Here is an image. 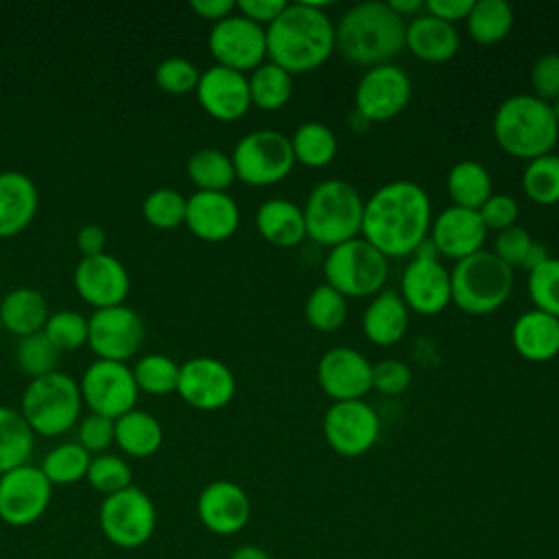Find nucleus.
<instances>
[{
    "label": "nucleus",
    "mask_w": 559,
    "mask_h": 559,
    "mask_svg": "<svg viewBox=\"0 0 559 559\" xmlns=\"http://www.w3.org/2000/svg\"><path fill=\"white\" fill-rule=\"evenodd\" d=\"M199 79H201L199 68L192 61L183 59V57H168L155 68L157 85L164 92L175 94V96H181V94H188V92L197 90Z\"/></svg>",
    "instance_id": "47"
},
{
    "label": "nucleus",
    "mask_w": 559,
    "mask_h": 559,
    "mask_svg": "<svg viewBox=\"0 0 559 559\" xmlns=\"http://www.w3.org/2000/svg\"><path fill=\"white\" fill-rule=\"evenodd\" d=\"M413 85L404 68L382 63L367 68L354 92V109L371 124L400 116L411 103Z\"/></svg>",
    "instance_id": "11"
},
{
    "label": "nucleus",
    "mask_w": 559,
    "mask_h": 559,
    "mask_svg": "<svg viewBox=\"0 0 559 559\" xmlns=\"http://www.w3.org/2000/svg\"><path fill=\"white\" fill-rule=\"evenodd\" d=\"M400 297L417 314H439L452 304L450 271L439 258H411L402 271Z\"/></svg>",
    "instance_id": "19"
},
{
    "label": "nucleus",
    "mask_w": 559,
    "mask_h": 559,
    "mask_svg": "<svg viewBox=\"0 0 559 559\" xmlns=\"http://www.w3.org/2000/svg\"><path fill=\"white\" fill-rule=\"evenodd\" d=\"M408 314L411 310L402 301L400 293L382 288L371 297L362 312V332L373 345H395L408 330Z\"/></svg>",
    "instance_id": "28"
},
{
    "label": "nucleus",
    "mask_w": 559,
    "mask_h": 559,
    "mask_svg": "<svg viewBox=\"0 0 559 559\" xmlns=\"http://www.w3.org/2000/svg\"><path fill=\"white\" fill-rule=\"evenodd\" d=\"M98 526L109 544L122 550L140 548L157 528L155 502L135 485L105 496L98 507Z\"/></svg>",
    "instance_id": "9"
},
{
    "label": "nucleus",
    "mask_w": 559,
    "mask_h": 559,
    "mask_svg": "<svg viewBox=\"0 0 559 559\" xmlns=\"http://www.w3.org/2000/svg\"><path fill=\"white\" fill-rule=\"evenodd\" d=\"M79 443L92 454L103 452L114 443V419L103 415H87L79 424Z\"/></svg>",
    "instance_id": "52"
},
{
    "label": "nucleus",
    "mask_w": 559,
    "mask_h": 559,
    "mask_svg": "<svg viewBox=\"0 0 559 559\" xmlns=\"http://www.w3.org/2000/svg\"><path fill=\"white\" fill-rule=\"evenodd\" d=\"M105 240H107V236H105L103 227L96 225V223L83 225L79 229V234H76V245H79L83 258H92V255L105 253Z\"/></svg>",
    "instance_id": "55"
},
{
    "label": "nucleus",
    "mask_w": 559,
    "mask_h": 559,
    "mask_svg": "<svg viewBox=\"0 0 559 559\" xmlns=\"http://www.w3.org/2000/svg\"><path fill=\"white\" fill-rule=\"evenodd\" d=\"M531 245H533L531 234L524 227L513 225V227H507L496 234L491 253L498 260H502L509 269H515V266L524 264V258H526Z\"/></svg>",
    "instance_id": "49"
},
{
    "label": "nucleus",
    "mask_w": 559,
    "mask_h": 559,
    "mask_svg": "<svg viewBox=\"0 0 559 559\" xmlns=\"http://www.w3.org/2000/svg\"><path fill=\"white\" fill-rule=\"evenodd\" d=\"M430 225L428 192L415 181L395 179L365 201L360 236L384 258H406L428 238Z\"/></svg>",
    "instance_id": "1"
},
{
    "label": "nucleus",
    "mask_w": 559,
    "mask_h": 559,
    "mask_svg": "<svg viewBox=\"0 0 559 559\" xmlns=\"http://www.w3.org/2000/svg\"><path fill=\"white\" fill-rule=\"evenodd\" d=\"M240 223V210L227 192H201L197 190L186 203L188 229L207 242H221L236 234Z\"/></svg>",
    "instance_id": "24"
},
{
    "label": "nucleus",
    "mask_w": 559,
    "mask_h": 559,
    "mask_svg": "<svg viewBox=\"0 0 559 559\" xmlns=\"http://www.w3.org/2000/svg\"><path fill=\"white\" fill-rule=\"evenodd\" d=\"M483 225L489 229H493L496 234L513 227L518 216H520V205L511 194H502V192H493L478 210Z\"/></svg>",
    "instance_id": "51"
},
{
    "label": "nucleus",
    "mask_w": 559,
    "mask_h": 559,
    "mask_svg": "<svg viewBox=\"0 0 559 559\" xmlns=\"http://www.w3.org/2000/svg\"><path fill=\"white\" fill-rule=\"evenodd\" d=\"M428 238L435 245L439 258L443 255L459 262L483 251V245L487 240V227L483 225L476 210L450 205L432 218Z\"/></svg>",
    "instance_id": "21"
},
{
    "label": "nucleus",
    "mask_w": 559,
    "mask_h": 559,
    "mask_svg": "<svg viewBox=\"0 0 559 559\" xmlns=\"http://www.w3.org/2000/svg\"><path fill=\"white\" fill-rule=\"evenodd\" d=\"M445 190L452 199V205L478 212L480 205L493 194V183L489 170L480 162L461 159L450 168L445 177Z\"/></svg>",
    "instance_id": "32"
},
{
    "label": "nucleus",
    "mask_w": 559,
    "mask_h": 559,
    "mask_svg": "<svg viewBox=\"0 0 559 559\" xmlns=\"http://www.w3.org/2000/svg\"><path fill=\"white\" fill-rule=\"evenodd\" d=\"M413 382L411 367L397 358H384L371 369V389L382 395H400Z\"/></svg>",
    "instance_id": "48"
},
{
    "label": "nucleus",
    "mask_w": 559,
    "mask_h": 559,
    "mask_svg": "<svg viewBox=\"0 0 559 559\" xmlns=\"http://www.w3.org/2000/svg\"><path fill=\"white\" fill-rule=\"evenodd\" d=\"M190 9L210 22H221L225 17H229L236 11V2L234 0H192Z\"/></svg>",
    "instance_id": "56"
},
{
    "label": "nucleus",
    "mask_w": 559,
    "mask_h": 559,
    "mask_svg": "<svg viewBox=\"0 0 559 559\" xmlns=\"http://www.w3.org/2000/svg\"><path fill=\"white\" fill-rule=\"evenodd\" d=\"M452 304L465 314L483 317L498 310L511 295L513 269L491 251H478L454 262L450 271Z\"/></svg>",
    "instance_id": "6"
},
{
    "label": "nucleus",
    "mask_w": 559,
    "mask_h": 559,
    "mask_svg": "<svg viewBox=\"0 0 559 559\" xmlns=\"http://www.w3.org/2000/svg\"><path fill=\"white\" fill-rule=\"evenodd\" d=\"M321 428L328 445L336 454L356 459L376 445L380 437V417L376 408L362 400L334 402L325 411Z\"/></svg>",
    "instance_id": "12"
},
{
    "label": "nucleus",
    "mask_w": 559,
    "mask_h": 559,
    "mask_svg": "<svg viewBox=\"0 0 559 559\" xmlns=\"http://www.w3.org/2000/svg\"><path fill=\"white\" fill-rule=\"evenodd\" d=\"M496 144L511 157L535 159L552 153L559 140V122L550 105L533 94H513L504 98L491 122Z\"/></svg>",
    "instance_id": "4"
},
{
    "label": "nucleus",
    "mask_w": 559,
    "mask_h": 559,
    "mask_svg": "<svg viewBox=\"0 0 559 559\" xmlns=\"http://www.w3.org/2000/svg\"><path fill=\"white\" fill-rule=\"evenodd\" d=\"M52 485L44 472L24 463L0 476V520L9 526H31L50 507Z\"/></svg>",
    "instance_id": "14"
},
{
    "label": "nucleus",
    "mask_w": 559,
    "mask_h": 559,
    "mask_svg": "<svg viewBox=\"0 0 559 559\" xmlns=\"http://www.w3.org/2000/svg\"><path fill=\"white\" fill-rule=\"evenodd\" d=\"M236 179L247 186H273L286 179L295 166L290 138L275 129H255L238 140L231 153Z\"/></svg>",
    "instance_id": "10"
},
{
    "label": "nucleus",
    "mask_w": 559,
    "mask_h": 559,
    "mask_svg": "<svg viewBox=\"0 0 559 559\" xmlns=\"http://www.w3.org/2000/svg\"><path fill=\"white\" fill-rule=\"evenodd\" d=\"M142 338V319L124 304L100 308L87 319V343L98 360L124 362L140 349Z\"/></svg>",
    "instance_id": "16"
},
{
    "label": "nucleus",
    "mask_w": 559,
    "mask_h": 559,
    "mask_svg": "<svg viewBox=\"0 0 559 559\" xmlns=\"http://www.w3.org/2000/svg\"><path fill=\"white\" fill-rule=\"evenodd\" d=\"M459 44L461 39L454 24L437 20L428 13H419L406 24L404 48H408L421 61H450L459 52Z\"/></svg>",
    "instance_id": "26"
},
{
    "label": "nucleus",
    "mask_w": 559,
    "mask_h": 559,
    "mask_svg": "<svg viewBox=\"0 0 559 559\" xmlns=\"http://www.w3.org/2000/svg\"><path fill=\"white\" fill-rule=\"evenodd\" d=\"M336 50L356 66L393 63L404 50L406 22L386 2H358L334 24Z\"/></svg>",
    "instance_id": "3"
},
{
    "label": "nucleus",
    "mask_w": 559,
    "mask_h": 559,
    "mask_svg": "<svg viewBox=\"0 0 559 559\" xmlns=\"http://www.w3.org/2000/svg\"><path fill=\"white\" fill-rule=\"evenodd\" d=\"M474 0H426L424 13L443 20L448 24H456L467 17Z\"/></svg>",
    "instance_id": "54"
},
{
    "label": "nucleus",
    "mask_w": 559,
    "mask_h": 559,
    "mask_svg": "<svg viewBox=\"0 0 559 559\" xmlns=\"http://www.w3.org/2000/svg\"><path fill=\"white\" fill-rule=\"evenodd\" d=\"M528 299L535 310L552 314L559 319V258H548L526 277Z\"/></svg>",
    "instance_id": "42"
},
{
    "label": "nucleus",
    "mask_w": 559,
    "mask_h": 559,
    "mask_svg": "<svg viewBox=\"0 0 559 559\" xmlns=\"http://www.w3.org/2000/svg\"><path fill=\"white\" fill-rule=\"evenodd\" d=\"M194 92L199 105L221 122H234L242 118L251 107L247 76L223 66H212L201 72Z\"/></svg>",
    "instance_id": "23"
},
{
    "label": "nucleus",
    "mask_w": 559,
    "mask_h": 559,
    "mask_svg": "<svg viewBox=\"0 0 559 559\" xmlns=\"http://www.w3.org/2000/svg\"><path fill=\"white\" fill-rule=\"evenodd\" d=\"M35 445V435L22 413L0 406V476L28 463Z\"/></svg>",
    "instance_id": "35"
},
{
    "label": "nucleus",
    "mask_w": 559,
    "mask_h": 559,
    "mask_svg": "<svg viewBox=\"0 0 559 559\" xmlns=\"http://www.w3.org/2000/svg\"><path fill=\"white\" fill-rule=\"evenodd\" d=\"M247 81L251 105L262 111H277L293 96V76L273 61L258 66L251 76H247Z\"/></svg>",
    "instance_id": "36"
},
{
    "label": "nucleus",
    "mask_w": 559,
    "mask_h": 559,
    "mask_svg": "<svg viewBox=\"0 0 559 559\" xmlns=\"http://www.w3.org/2000/svg\"><path fill=\"white\" fill-rule=\"evenodd\" d=\"M321 2H288L286 9L264 28L266 57L293 74L312 72L336 50L334 24Z\"/></svg>",
    "instance_id": "2"
},
{
    "label": "nucleus",
    "mask_w": 559,
    "mask_h": 559,
    "mask_svg": "<svg viewBox=\"0 0 559 559\" xmlns=\"http://www.w3.org/2000/svg\"><path fill=\"white\" fill-rule=\"evenodd\" d=\"M207 46L216 66L247 72L255 70L266 59V31L264 26L247 20L240 13L216 22L207 35Z\"/></svg>",
    "instance_id": "13"
},
{
    "label": "nucleus",
    "mask_w": 559,
    "mask_h": 559,
    "mask_svg": "<svg viewBox=\"0 0 559 559\" xmlns=\"http://www.w3.org/2000/svg\"><path fill=\"white\" fill-rule=\"evenodd\" d=\"M186 203L188 199H183L177 190L157 188L144 199L142 214L146 223L157 229H175L186 223Z\"/></svg>",
    "instance_id": "44"
},
{
    "label": "nucleus",
    "mask_w": 559,
    "mask_h": 559,
    "mask_svg": "<svg viewBox=\"0 0 559 559\" xmlns=\"http://www.w3.org/2000/svg\"><path fill=\"white\" fill-rule=\"evenodd\" d=\"M304 317L317 332H334L347 319V299L330 284H319L310 290L304 304Z\"/></svg>",
    "instance_id": "39"
},
{
    "label": "nucleus",
    "mask_w": 559,
    "mask_h": 559,
    "mask_svg": "<svg viewBox=\"0 0 559 559\" xmlns=\"http://www.w3.org/2000/svg\"><path fill=\"white\" fill-rule=\"evenodd\" d=\"M304 210L306 238L321 247H336L360 236L365 201L358 190L343 179H325L317 183Z\"/></svg>",
    "instance_id": "5"
},
{
    "label": "nucleus",
    "mask_w": 559,
    "mask_h": 559,
    "mask_svg": "<svg viewBox=\"0 0 559 559\" xmlns=\"http://www.w3.org/2000/svg\"><path fill=\"white\" fill-rule=\"evenodd\" d=\"M164 441L162 424L146 411H129L114 421V443L133 459L153 456Z\"/></svg>",
    "instance_id": "31"
},
{
    "label": "nucleus",
    "mask_w": 559,
    "mask_h": 559,
    "mask_svg": "<svg viewBox=\"0 0 559 559\" xmlns=\"http://www.w3.org/2000/svg\"><path fill=\"white\" fill-rule=\"evenodd\" d=\"M188 177L201 192H225L236 179L231 155L218 148H199L188 159Z\"/></svg>",
    "instance_id": "37"
},
{
    "label": "nucleus",
    "mask_w": 559,
    "mask_h": 559,
    "mask_svg": "<svg viewBox=\"0 0 559 559\" xmlns=\"http://www.w3.org/2000/svg\"><path fill=\"white\" fill-rule=\"evenodd\" d=\"M87 483L94 491L105 496H111L116 491H122L127 487H131V467L122 456L116 454H98L90 461L87 467Z\"/></svg>",
    "instance_id": "43"
},
{
    "label": "nucleus",
    "mask_w": 559,
    "mask_h": 559,
    "mask_svg": "<svg viewBox=\"0 0 559 559\" xmlns=\"http://www.w3.org/2000/svg\"><path fill=\"white\" fill-rule=\"evenodd\" d=\"M373 365L358 349L338 345L328 349L317 365V382L334 402L362 400L371 391Z\"/></svg>",
    "instance_id": "18"
},
{
    "label": "nucleus",
    "mask_w": 559,
    "mask_h": 559,
    "mask_svg": "<svg viewBox=\"0 0 559 559\" xmlns=\"http://www.w3.org/2000/svg\"><path fill=\"white\" fill-rule=\"evenodd\" d=\"M79 389L83 402L92 408V413L114 421L124 413L133 411V404L138 400V384L131 369L124 367V362L114 360L92 362L83 373Z\"/></svg>",
    "instance_id": "15"
},
{
    "label": "nucleus",
    "mask_w": 559,
    "mask_h": 559,
    "mask_svg": "<svg viewBox=\"0 0 559 559\" xmlns=\"http://www.w3.org/2000/svg\"><path fill=\"white\" fill-rule=\"evenodd\" d=\"M37 212V188L31 177L17 170L0 173V238L28 227Z\"/></svg>",
    "instance_id": "27"
},
{
    "label": "nucleus",
    "mask_w": 559,
    "mask_h": 559,
    "mask_svg": "<svg viewBox=\"0 0 559 559\" xmlns=\"http://www.w3.org/2000/svg\"><path fill=\"white\" fill-rule=\"evenodd\" d=\"M199 522L214 535L229 537L240 533L251 520V500L234 480H212L197 498Z\"/></svg>",
    "instance_id": "20"
},
{
    "label": "nucleus",
    "mask_w": 559,
    "mask_h": 559,
    "mask_svg": "<svg viewBox=\"0 0 559 559\" xmlns=\"http://www.w3.org/2000/svg\"><path fill=\"white\" fill-rule=\"evenodd\" d=\"M90 461H92V454L79 441H68V443H59L57 448H52L44 456L39 469L44 472V476L48 478V483L52 487L55 485H74L87 476Z\"/></svg>",
    "instance_id": "38"
},
{
    "label": "nucleus",
    "mask_w": 559,
    "mask_h": 559,
    "mask_svg": "<svg viewBox=\"0 0 559 559\" xmlns=\"http://www.w3.org/2000/svg\"><path fill=\"white\" fill-rule=\"evenodd\" d=\"M74 288L96 310L120 306L129 295V273L109 253L83 258L74 269Z\"/></svg>",
    "instance_id": "22"
},
{
    "label": "nucleus",
    "mask_w": 559,
    "mask_h": 559,
    "mask_svg": "<svg viewBox=\"0 0 559 559\" xmlns=\"http://www.w3.org/2000/svg\"><path fill=\"white\" fill-rule=\"evenodd\" d=\"M260 236L282 249L297 247L306 238L304 210L288 199H266L255 212Z\"/></svg>",
    "instance_id": "29"
},
{
    "label": "nucleus",
    "mask_w": 559,
    "mask_h": 559,
    "mask_svg": "<svg viewBox=\"0 0 559 559\" xmlns=\"http://www.w3.org/2000/svg\"><path fill=\"white\" fill-rule=\"evenodd\" d=\"M41 332L59 352H72L87 343V319L74 310H59L48 317Z\"/></svg>",
    "instance_id": "46"
},
{
    "label": "nucleus",
    "mask_w": 559,
    "mask_h": 559,
    "mask_svg": "<svg viewBox=\"0 0 559 559\" xmlns=\"http://www.w3.org/2000/svg\"><path fill=\"white\" fill-rule=\"evenodd\" d=\"M513 9L504 0H478L472 4L465 26L476 44L491 46L502 41L513 28Z\"/></svg>",
    "instance_id": "34"
},
{
    "label": "nucleus",
    "mask_w": 559,
    "mask_h": 559,
    "mask_svg": "<svg viewBox=\"0 0 559 559\" xmlns=\"http://www.w3.org/2000/svg\"><path fill=\"white\" fill-rule=\"evenodd\" d=\"M533 96L552 103L559 98V52H546L531 68Z\"/></svg>",
    "instance_id": "50"
},
{
    "label": "nucleus",
    "mask_w": 559,
    "mask_h": 559,
    "mask_svg": "<svg viewBox=\"0 0 559 559\" xmlns=\"http://www.w3.org/2000/svg\"><path fill=\"white\" fill-rule=\"evenodd\" d=\"M227 559H273L271 552L258 544H240L231 550Z\"/></svg>",
    "instance_id": "58"
},
{
    "label": "nucleus",
    "mask_w": 559,
    "mask_h": 559,
    "mask_svg": "<svg viewBox=\"0 0 559 559\" xmlns=\"http://www.w3.org/2000/svg\"><path fill=\"white\" fill-rule=\"evenodd\" d=\"M550 105V111H552V116H555V120L559 122V98H555L552 103H548Z\"/></svg>",
    "instance_id": "60"
},
{
    "label": "nucleus",
    "mask_w": 559,
    "mask_h": 559,
    "mask_svg": "<svg viewBox=\"0 0 559 559\" xmlns=\"http://www.w3.org/2000/svg\"><path fill=\"white\" fill-rule=\"evenodd\" d=\"M15 358L26 376L41 378L46 373L57 371L55 367L59 362V349L46 338L44 332H35L31 336L20 338Z\"/></svg>",
    "instance_id": "45"
},
{
    "label": "nucleus",
    "mask_w": 559,
    "mask_h": 559,
    "mask_svg": "<svg viewBox=\"0 0 559 559\" xmlns=\"http://www.w3.org/2000/svg\"><path fill=\"white\" fill-rule=\"evenodd\" d=\"M138 391L151 395H168L177 391L179 382V365L164 354H146L131 369Z\"/></svg>",
    "instance_id": "41"
},
{
    "label": "nucleus",
    "mask_w": 559,
    "mask_h": 559,
    "mask_svg": "<svg viewBox=\"0 0 559 559\" xmlns=\"http://www.w3.org/2000/svg\"><path fill=\"white\" fill-rule=\"evenodd\" d=\"M325 284L347 297H373L389 275L386 258L362 236L328 249L323 260Z\"/></svg>",
    "instance_id": "8"
},
{
    "label": "nucleus",
    "mask_w": 559,
    "mask_h": 559,
    "mask_svg": "<svg viewBox=\"0 0 559 559\" xmlns=\"http://www.w3.org/2000/svg\"><path fill=\"white\" fill-rule=\"evenodd\" d=\"M290 148H293L295 164H301L308 168H323L336 157L338 140L328 124L308 120L299 124L290 135Z\"/></svg>",
    "instance_id": "33"
},
{
    "label": "nucleus",
    "mask_w": 559,
    "mask_h": 559,
    "mask_svg": "<svg viewBox=\"0 0 559 559\" xmlns=\"http://www.w3.org/2000/svg\"><path fill=\"white\" fill-rule=\"evenodd\" d=\"M511 343L524 360H552L559 354V319L535 308L526 310L511 328Z\"/></svg>",
    "instance_id": "25"
},
{
    "label": "nucleus",
    "mask_w": 559,
    "mask_h": 559,
    "mask_svg": "<svg viewBox=\"0 0 559 559\" xmlns=\"http://www.w3.org/2000/svg\"><path fill=\"white\" fill-rule=\"evenodd\" d=\"M548 258H550V255H548V249H546L542 242L533 240V245H531V249H528V253H526V258H524L522 269L528 273V271H533L535 266H539L542 262H546Z\"/></svg>",
    "instance_id": "59"
},
{
    "label": "nucleus",
    "mask_w": 559,
    "mask_h": 559,
    "mask_svg": "<svg viewBox=\"0 0 559 559\" xmlns=\"http://www.w3.org/2000/svg\"><path fill=\"white\" fill-rule=\"evenodd\" d=\"M48 317L46 297L35 288H13L0 301V323L20 338L41 332Z\"/></svg>",
    "instance_id": "30"
},
{
    "label": "nucleus",
    "mask_w": 559,
    "mask_h": 559,
    "mask_svg": "<svg viewBox=\"0 0 559 559\" xmlns=\"http://www.w3.org/2000/svg\"><path fill=\"white\" fill-rule=\"evenodd\" d=\"M286 4L288 2L284 0H238L236 11L260 26H269L286 9Z\"/></svg>",
    "instance_id": "53"
},
{
    "label": "nucleus",
    "mask_w": 559,
    "mask_h": 559,
    "mask_svg": "<svg viewBox=\"0 0 559 559\" xmlns=\"http://www.w3.org/2000/svg\"><path fill=\"white\" fill-rule=\"evenodd\" d=\"M81 389L61 373L52 371L41 378H33L22 395V417L33 435L57 437L68 432L81 415Z\"/></svg>",
    "instance_id": "7"
},
{
    "label": "nucleus",
    "mask_w": 559,
    "mask_h": 559,
    "mask_svg": "<svg viewBox=\"0 0 559 559\" xmlns=\"http://www.w3.org/2000/svg\"><path fill=\"white\" fill-rule=\"evenodd\" d=\"M386 4L404 22H406V17H415V15H419V11H424V0H389Z\"/></svg>",
    "instance_id": "57"
},
{
    "label": "nucleus",
    "mask_w": 559,
    "mask_h": 559,
    "mask_svg": "<svg viewBox=\"0 0 559 559\" xmlns=\"http://www.w3.org/2000/svg\"><path fill=\"white\" fill-rule=\"evenodd\" d=\"M522 190L537 205L559 203V155L548 153L526 162L522 173Z\"/></svg>",
    "instance_id": "40"
},
{
    "label": "nucleus",
    "mask_w": 559,
    "mask_h": 559,
    "mask_svg": "<svg viewBox=\"0 0 559 559\" xmlns=\"http://www.w3.org/2000/svg\"><path fill=\"white\" fill-rule=\"evenodd\" d=\"M177 393L197 411H218L236 395V378L223 360L197 356L179 365Z\"/></svg>",
    "instance_id": "17"
}]
</instances>
